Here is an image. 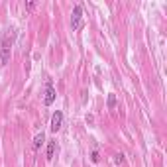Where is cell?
<instances>
[{"mask_svg": "<svg viewBox=\"0 0 167 167\" xmlns=\"http://www.w3.org/2000/svg\"><path fill=\"white\" fill-rule=\"evenodd\" d=\"M83 10H81V6H75L73 8V16H71V26H73V30L79 32L83 28Z\"/></svg>", "mask_w": 167, "mask_h": 167, "instance_id": "cell-1", "label": "cell"}, {"mask_svg": "<svg viewBox=\"0 0 167 167\" xmlns=\"http://www.w3.org/2000/svg\"><path fill=\"white\" fill-rule=\"evenodd\" d=\"M61 122H63V112L61 110L53 112V116H51V132H57V130L61 128Z\"/></svg>", "mask_w": 167, "mask_h": 167, "instance_id": "cell-2", "label": "cell"}, {"mask_svg": "<svg viewBox=\"0 0 167 167\" xmlns=\"http://www.w3.org/2000/svg\"><path fill=\"white\" fill-rule=\"evenodd\" d=\"M55 97H57V94H55V89H53L51 85H49L47 89H45V97H43V102H45L47 106H49V104H53V100H55Z\"/></svg>", "mask_w": 167, "mask_h": 167, "instance_id": "cell-3", "label": "cell"}, {"mask_svg": "<svg viewBox=\"0 0 167 167\" xmlns=\"http://www.w3.org/2000/svg\"><path fill=\"white\" fill-rule=\"evenodd\" d=\"M12 43H14V30H8V34H6V38H4V41H2V47L10 49Z\"/></svg>", "mask_w": 167, "mask_h": 167, "instance_id": "cell-4", "label": "cell"}, {"mask_svg": "<svg viewBox=\"0 0 167 167\" xmlns=\"http://www.w3.org/2000/svg\"><path fill=\"white\" fill-rule=\"evenodd\" d=\"M53 157H55V142H49L47 144V159L51 161Z\"/></svg>", "mask_w": 167, "mask_h": 167, "instance_id": "cell-5", "label": "cell"}, {"mask_svg": "<svg viewBox=\"0 0 167 167\" xmlns=\"http://www.w3.org/2000/svg\"><path fill=\"white\" fill-rule=\"evenodd\" d=\"M43 140H45V136H43V132H41V134H38V136L34 138V148H35V149H38V148H41Z\"/></svg>", "mask_w": 167, "mask_h": 167, "instance_id": "cell-6", "label": "cell"}, {"mask_svg": "<svg viewBox=\"0 0 167 167\" xmlns=\"http://www.w3.org/2000/svg\"><path fill=\"white\" fill-rule=\"evenodd\" d=\"M0 61H2V65H6V63L10 61V49L2 47V57H0Z\"/></svg>", "mask_w": 167, "mask_h": 167, "instance_id": "cell-7", "label": "cell"}, {"mask_svg": "<svg viewBox=\"0 0 167 167\" xmlns=\"http://www.w3.org/2000/svg\"><path fill=\"white\" fill-rule=\"evenodd\" d=\"M114 106H116V94H108V108L114 110Z\"/></svg>", "mask_w": 167, "mask_h": 167, "instance_id": "cell-8", "label": "cell"}, {"mask_svg": "<svg viewBox=\"0 0 167 167\" xmlns=\"http://www.w3.org/2000/svg\"><path fill=\"white\" fill-rule=\"evenodd\" d=\"M114 161H116V163H122V161H124V157H122V155H116Z\"/></svg>", "mask_w": 167, "mask_h": 167, "instance_id": "cell-9", "label": "cell"}]
</instances>
